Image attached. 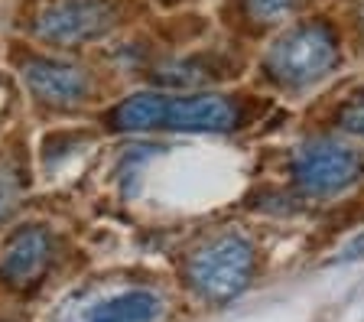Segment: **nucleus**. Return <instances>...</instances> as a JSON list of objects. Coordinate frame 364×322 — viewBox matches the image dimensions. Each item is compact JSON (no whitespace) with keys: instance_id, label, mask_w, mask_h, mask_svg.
I'll return each mask as SVG.
<instances>
[{"instance_id":"f257e3e1","label":"nucleus","mask_w":364,"mask_h":322,"mask_svg":"<svg viewBox=\"0 0 364 322\" xmlns=\"http://www.w3.org/2000/svg\"><path fill=\"white\" fill-rule=\"evenodd\" d=\"M241 117L237 104L225 95H189V98H169L159 92H140L124 98L114 107L111 124L117 131H150V127H169V131L192 134H221L231 131Z\"/></svg>"},{"instance_id":"f03ea898","label":"nucleus","mask_w":364,"mask_h":322,"mask_svg":"<svg viewBox=\"0 0 364 322\" xmlns=\"http://www.w3.org/2000/svg\"><path fill=\"white\" fill-rule=\"evenodd\" d=\"M254 247L247 238L225 231L215 235L212 241H205L198 251H192L189 264H186V277H189L192 290L208 303H231L247 290L250 277H254Z\"/></svg>"},{"instance_id":"7ed1b4c3","label":"nucleus","mask_w":364,"mask_h":322,"mask_svg":"<svg viewBox=\"0 0 364 322\" xmlns=\"http://www.w3.org/2000/svg\"><path fill=\"white\" fill-rule=\"evenodd\" d=\"M335 62H338V43H335L332 30L322 23H303L273 43L264 65L273 82L299 88V85L328 75Z\"/></svg>"},{"instance_id":"20e7f679","label":"nucleus","mask_w":364,"mask_h":322,"mask_svg":"<svg viewBox=\"0 0 364 322\" xmlns=\"http://www.w3.org/2000/svg\"><path fill=\"white\" fill-rule=\"evenodd\" d=\"M117 23L114 0H49L33 20V33L53 46H82Z\"/></svg>"},{"instance_id":"39448f33","label":"nucleus","mask_w":364,"mask_h":322,"mask_svg":"<svg viewBox=\"0 0 364 322\" xmlns=\"http://www.w3.org/2000/svg\"><path fill=\"white\" fill-rule=\"evenodd\" d=\"M293 176L312 195H332L361 179V160L335 140H309L293 156Z\"/></svg>"},{"instance_id":"423d86ee","label":"nucleus","mask_w":364,"mask_h":322,"mask_svg":"<svg viewBox=\"0 0 364 322\" xmlns=\"http://www.w3.org/2000/svg\"><path fill=\"white\" fill-rule=\"evenodd\" d=\"M23 82L39 101L55 107H72L91 92V78L78 65L46 59V55H30L23 62Z\"/></svg>"},{"instance_id":"0eeeda50","label":"nucleus","mask_w":364,"mask_h":322,"mask_svg":"<svg viewBox=\"0 0 364 322\" xmlns=\"http://www.w3.org/2000/svg\"><path fill=\"white\" fill-rule=\"evenodd\" d=\"M53 264V238L39 225L20 228L0 257V280L14 290H33Z\"/></svg>"},{"instance_id":"6e6552de","label":"nucleus","mask_w":364,"mask_h":322,"mask_svg":"<svg viewBox=\"0 0 364 322\" xmlns=\"http://www.w3.org/2000/svg\"><path fill=\"white\" fill-rule=\"evenodd\" d=\"M163 299L153 290H124L88 313V322H156Z\"/></svg>"},{"instance_id":"1a4fd4ad","label":"nucleus","mask_w":364,"mask_h":322,"mask_svg":"<svg viewBox=\"0 0 364 322\" xmlns=\"http://www.w3.org/2000/svg\"><path fill=\"white\" fill-rule=\"evenodd\" d=\"M23 189H26V179H23L20 163L14 156H4L0 160V225L20 208Z\"/></svg>"},{"instance_id":"9d476101","label":"nucleus","mask_w":364,"mask_h":322,"mask_svg":"<svg viewBox=\"0 0 364 322\" xmlns=\"http://www.w3.org/2000/svg\"><path fill=\"white\" fill-rule=\"evenodd\" d=\"M244 4H247V14L257 23H277L299 7V0H244Z\"/></svg>"},{"instance_id":"9b49d317","label":"nucleus","mask_w":364,"mask_h":322,"mask_svg":"<svg viewBox=\"0 0 364 322\" xmlns=\"http://www.w3.org/2000/svg\"><path fill=\"white\" fill-rule=\"evenodd\" d=\"M338 121H341V127H345L348 134H355V137L364 140V98L345 107V111L338 114Z\"/></svg>"},{"instance_id":"f8f14e48","label":"nucleus","mask_w":364,"mask_h":322,"mask_svg":"<svg viewBox=\"0 0 364 322\" xmlns=\"http://www.w3.org/2000/svg\"><path fill=\"white\" fill-rule=\"evenodd\" d=\"M335 261L338 264H351V261H364V235L361 238H355L351 241L348 247H345V251L338 254V257H335Z\"/></svg>"}]
</instances>
